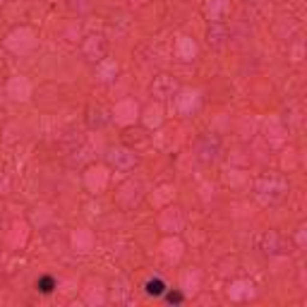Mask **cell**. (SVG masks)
Instances as JSON below:
<instances>
[{"instance_id":"obj_1","label":"cell","mask_w":307,"mask_h":307,"mask_svg":"<svg viewBox=\"0 0 307 307\" xmlns=\"http://www.w3.org/2000/svg\"><path fill=\"white\" fill-rule=\"evenodd\" d=\"M144 290H147V295H154V298H158V295H163L166 293V283H163V279H149L147 283H144Z\"/></svg>"},{"instance_id":"obj_2","label":"cell","mask_w":307,"mask_h":307,"mask_svg":"<svg viewBox=\"0 0 307 307\" xmlns=\"http://www.w3.org/2000/svg\"><path fill=\"white\" fill-rule=\"evenodd\" d=\"M36 290L44 293V295L53 293V290H55V279H53V276H41V279L36 281Z\"/></svg>"},{"instance_id":"obj_3","label":"cell","mask_w":307,"mask_h":307,"mask_svg":"<svg viewBox=\"0 0 307 307\" xmlns=\"http://www.w3.org/2000/svg\"><path fill=\"white\" fill-rule=\"evenodd\" d=\"M163 295H166V300H168V303H171V305H173V303H182V295H180V293H173V290H171V293H163Z\"/></svg>"}]
</instances>
